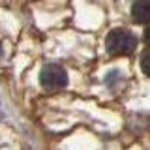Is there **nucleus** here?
Wrapping results in <instances>:
<instances>
[{"mask_svg":"<svg viewBox=\"0 0 150 150\" xmlns=\"http://www.w3.org/2000/svg\"><path fill=\"white\" fill-rule=\"evenodd\" d=\"M131 19L139 25H150V0H137L131 6Z\"/></svg>","mask_w":150,"mask_h":150,"instance_id":"nucleus-3","label":"nucleus"},{"mask_svg":"<svg viewBox=\"0 0 150 150\" xmlns=\"http://www.w3.org/2000/svg\"><path fill=\"white\" fill-rule=\"evenodd\" d=\"M137 47V38L129 30L116 28L107 36V51L112 56H128L135 51Z\"/></svg>","mask_w":150,"mask_h":150,"instance_id":"nucleus-1","label":"nucleus"},{"mask_svg":"<svg viewBox=\"0 0 150 150\" xmlns=\"http://www.w3.org/2000/svg\"><path fill=\"white\" fill-rule=\"evenodd\" d=\"M40 83L49 92L62 90L68 84V71L60 64H47L40 73Z\"/></svg>","mask_w":150,"mask_h":150,"instance_id":"nucleus-2","label":"nucleus"},{"mask_svg":"<svg viewBox=\"0 0 150 150\" xmlns=\"http://www.w3.org/2000/svg\"><path fill=\"white\" fill-rule=\"evenodd\" d=\"M144 41L150 45V25L146 26V30H144Z\"/></svg>","mask_w":150,"mask_h":150,"instance_id":"nucleus-5","label":"nucleus"},{"mask_svg":"<svg viewBox=\"0 0 150 150\" xmlns=\"http://www.w3.org/2000/svg\"><path fill=\"white\" fill-rule=\"evenodd\" d=\"M141 69H143L144 75L150 77V51L143 53V56H141Z\"/></svg>","mask_w":150,"mask_h":150,"instance_id":"nucleus-4","label":"nucleus"},{"mask_svg":"<svg viewBox=\"0 0 150 150\" xmlns=\"http://www.w3.org/2000/svg\"><path fill=\"white\" fill-rule=\"evenodd\" d=\"M0 56H2V45H0Z\"/></svg>","mask_w":150,"mask_h":150,"instance_id":"nucleus-6","label":"nucleus"}]
</instances>
